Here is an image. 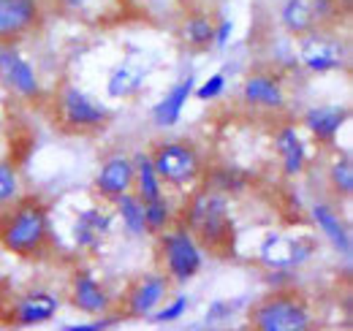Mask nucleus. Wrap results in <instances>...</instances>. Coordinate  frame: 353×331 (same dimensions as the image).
<instances>
[{
	"label": "nucleus",
	"mask_w": 353,
	"mask_h": 331,
	"mask_svg": "<svg viewBox=\"0 0 353 331\" xmlns=\"http://www.w3.org/2000/svg\"><path fill=\"white\" fill-rule=\"evenodd\" d=\"M274 150H277V158H280V168L288 179H296L305 174L307 168V147H305V139L299 136L296 125H280L274 130Z\"/></svg>",
	"instance_id": "aec40b11"
},
{
	"label": "nucleus",
	"mask_w": 353,
	"mask_h": 331,
	"mask_svg": "<svg viewBox=\"0 0 353 331\" xmlns=\"http://www.w3.org/2000/svg\"><path fill=\"white\" fill-rule=\"evenodd\" d=\"M188 310H190V296H185V293H176L174 299H166L150 318L158 323V326H166V323H176V321H182L185 315H188Z\"/></svg>",
	"instance_id": "c756f323"
},
{
	"label": "nucleus",
	"mask_w": 353,
	"mask_h": 331,
	"mask_svg": "<svg viewBox=\"0 0 353 331\" xmlns=\"http://www.w3.org/2000/svg\"><path fill=\"white\" fill-rule=\"evenodd\" d=\"M280 25L294 39H305L307 33H312L315 30V17H312V8H310V0H283Z\"/></svg>",
	"instance_id": "393cba45"
},
{
	"label": "nucleus",
	"mask_w": 353,
	"mask_h": 331,
	"mask_svg": "<svg viewBox=\"0 0 353 331\" xmlns=\"http://www.w3.org/2000/svg\"><path fill=\"white\" fill-rule=\"evenodd\" d=\"M65 11H74V14H79V11H85V6H88V0H57Z\"/></svg>",
	"instance_id": "e433bc0d"
},
{
	"label": "nucleus",
	"mask_w": 353,
	"mask_h": 331,
	"mask_svg": "<svg viewBox=\"0 0 353 331\" xmlns=\"http://www.w3.org/2000/svg\"><path fill=\"white\" fill-rule=\"evenodd\" d=\"M234 39V22L228 17L215 19V36H212V46L215 49H228V43Z\"/></svg>",
	"instance_id": "f704fd0d"
},
{
	"label": "nucleus",
	"mask_w": 353,
	"mask_h": 331,
	"mask_svg": "<svg viewBox=\"0 0 353 331\" xmlns=\"http://www.w3.org/2000/svg\"><path fill=\"white\" fill-rule=\"evenodd\" d=\"M68 301L77 312L82 315H103L114 310V299L106 290V285L88 269H77L71 274V285H68Z\"/></svg>",
	"instance_id": "ddd939ff"
},
{
	"label": "nucleus",
	"mask_w": 353,
	"mask_h": 331,
	"mask_svg": "<svg viewBox=\"0 0 353 331\" xmlns=\"http://www.w3.org/2000/svg\"><path fill=\"white\" fill-rule=\"evenodd\" d=\"M310 8L315 17V28H326L340 17V0H310Z\"/></svg>",
	"instance_id": "72a5a7b5"
},
{
	"label": "nucleus",
	"mask_w": 353,
	"mask_h": 331,
	"mask_svg": "<svg viewBox=\"0 0 353 331\" xmlns=\"http://www.w3.org/2000/svg\"><path fill=\"white\" fill-rule=\"evenodd\" d=\"M318 250V242L302 234V237H291V234H280V231H272L266 234L259 245V263L264 269H302L312 261Z\"/></svg>",
	"instance_id": "9d476101"
},
{
	"label": "nucleus",
	"mask_w": 353,
	"mask_h": 331,
	"mask_svg": "<svg viewBox=\"0 0 353 331\" xmlns=\"http://www.w3.org/2000/svg\"><path fill=\"white\" fill-rule=\"evenodd\" d=\"M112 209H114V220L123 223V228H125L128 237H133V239L147 237V225H144V201H141L133 190L123 193V196H117V199L112 201Z\"/></svg>",
	"instance_id": "b1692460"
},
{
	"label": "nucleus",
	"mask_w": 353,
	"mask_h": 331,
	"mask_svg": "<svg viewBox=\"0 0 353 331\" xmlns=\"http://www.w3.org/2000/svg\"><path fill=\"white\" fill-rule=\"evenodd\" d=\"M41 0H0V46L25 41L41 28Z\"/></svg>",
	"instance_id": "f8f14e48"
},
{
	"label": "nucleus",
	"mask_w": 353,
	"mask_h": 331,
	"mask_svg": "<svg viewBox=\"0 0 353 331\" xmlns=\"http://www.w3.org/2000/svg\"><path fill=\"white\" fill-rule=\"evenodd\" d=\"M242 101L253 109L283 112L288 103V95H285V84L277 74L256 71V74L245 77V82H242Z\"/></svg>",
	"instance_id": "dca6fc26"
},
{
	"label": "nucleus",
	"mask_w": 353,
	"mask_h": 331,
	"mask_svg": "<svg viewBox=\"0 0 353 331\" xmlns=\"http://www.w3.org/2000/svg\"><path fill=\"white\" fill-rule=\"evenodd\" d=\"M193 87H196V77H193V74L182 77V79L152 106V112H150L152 123L158 125V128H174V125L182 120V112H185L188 101L193 98Z\"/></svg>",
	"instance_id": "412c9836"
},
{
	"label": "nucleus",
	"mask_w": 353,
	"mask_h": 331,
	"mask_svg": "<svg viewBox=\"0 0 353 331\" xmlns=\"http://www.w3.org/2000/svg\"><path fill=\"white\" fill-rule=\"evenodd\" d=\"M60 296L46 288H30L0 307V318L17 329H33L52 323L60 312Z\"/></svg>",
	"instance_id": "6e6552de"
},
{
	"label": "nucleus",
	"mask_w": 353,
	"mask_h": 331,
	"mask_svg": "<svg viewBox=\"0 0 353 331\" xmlns=\"http://www.w3.org/2000/svg\"><path fill=\"white\" fill-rule=\"evenodd\" d=\"M299 63L310 74H332L348 66V46L340 36H332L321 28H315L302 39L299 46Z\"/></svg>",
	"instance_id": "9b49d317"
},
{
	"label": "nucleus",
	"mask_w": 353,
	"mask_h": 331,
	"mask_svg": "<svg viewBox=\"0 0 353 331\" xmlns=\"http://www.w3.org/2000/svg\"><path fill=\"white\" fill-rule=\"evenodd\" d=\"M169 296H172V280H169L163 272L139 274L136 280L128 283V288L123 290L117 312H120L125 321H144V318H150Z\"/></svg>",
	"instance_id": "0eeeda50"
},
{
	"label": "nucleus",
	"mask_w": 353,
	"mask_h": 331,
	"mask_svg": "<svg viewBox=\"0 0 353 331\" xmlns=\"http://www.w3.org/2000/svg\"><path fill=\"white\" fill-rule=\"evenodd\" d=\"M54 114L60 128L68 133H98L112 123V112L74 84H63L57 90Z\"/></svg>",
	"instance_id": "423d86ee"
},
{
	"label": "nucleus",
	"mask_w": 353,
	"mask_h": 331,
	"mask_svg": "<svg viewBox=\"0 0 353 331\" xmlns=\"http://www.w3.org/2000/svg\"><path fill=\"white\" fill-rule=\"evenodd\" d=\"M310 217H312L315 228L321 231V237H326V242L348 261L353 255L351 228H348L345 217L337 212V207L329 204V201H315V204L310 207Z\"/></svg>",
	"instance_id": "a211bd4d"
},
{
	"label": "nucleus",
	"mask_w": 353,
	"mask_h": 331,
	"mask_svg": "<svg viewBox=\"0 0 353 331\" xmlns=\"http://www.w3.org/2000/svg\"><path fill=\"white\" fill-rule=\"evenodd\" d=\"M179 36L182 43L196 49V52H204L212 46V36H215V19L210 14H188L182 19V28H179Z\"/></svg>",
	"instance_id": "a878e982"
},
{
	"label": "nucleus",
	"mask_w": 353,
	"mask_h": 331,
	"mask_svg": "<svg viewBox=\"0 0 353 331\" xmlns=\"http://www.w3.org/2000/svg\"><path fill=\"white\" fill-rule=\"evenodd\" d=\"M326 179H329V188L334 196L340 199H351L353 193V163H351V155H337L329 171H326Z\"/></svg>",
	"instance_id": "bb28decb"
},
{
	"label": "nucleus",
	"mask_w": 353,
	"mask_h": 331,
	"mask_svg": "<svg viewBox=\"0 0 353 331\" xmlns=\"http://www.w3.org/2000/svg\"><path fill=\"white\" fill-rule=\"evenodd\" d=\"M147 77H150V66H144L141 57H125L123 63H117L109 71L106 95L114 98V101H131L144 90Z\"/></svg>",
	"instance_id": "6ab92c4d"
},
{
	"label": "nucleus",
	"mask_w": 353,
	"mask_h": 331,
	"mask_svg": "<svg viewBox=\"0 0 353 331\" xmlns=\"http://www.w3.org/2000/svg\"><path fill=\"white\" fill-rule=\"evenodd\" d=\"M176 220L193 231L199 245L215 255H228L234 248V217H231V201L218 190L199 188L188 196Z\"/></svg>",
	"instance_id": "f03ea898"
},
{
	"label": "nucleus",
	"mask_w": 353,
	"mask_h": 331,
	"mask_svg": "<svg viewBox=\"0 0 353 331\" xmlns=\"http://www.w3.org/2000/svg\"><path fill=\"white\" fill-rule=\"evenodd\" d=\"M245 307H248L245 299H215V301H210V307H207V323H210V326L228 323V321L236 318Z\"/></svg>",
	"instance_id": "7c9ffc66"
},
{
	"label": "nucleus",
	"mask_w": 353,
	"mask_h": 331,
	"mask_svg": "<svg viewBox=\"0 0 353 331\" xmlns=\"http://www.w3.org/2000/svg\"><path fill=\"white\" fill-rule=\"evenodd\" d=\"M158 263L172 283L185 285L204 269V248L199 245L193 231L176 220L174 225L158 234Z\"/></svg>",
	"instance_id": "20e7f679"
},
{
	"label": "nucleus",
	"mask_w": 353,
	"mask_h": 331,
	"mask_svg": "<svg viewBox=\"0 0 353 331\" xmlns=\"http://www.w3.org/2000/svg\"><path fill=\"white\" fill-rule=\"evenodd\" d=\"M133 193L150 204V201H158L166 196V185L161 182L155 166H152V158H150V150H141L133 155Z\"/></svg>",
	"instance_id": "4be33fe9"
},
{
	"label": "nucleus",
	"mask_w": 353,
	"mask_h": 331,
	"mask_svg": "<svg viewBox=\"0 0 353 331\" xmlns=\"http://www.w3.org/2000/svg\"><path fill=\"white\" fill-rule=\"evenodd\" d=\"M150 158H152V166L161 177V182L179 188V190L193 188L204 174V161H201L199 147L190 141H182V139L158 141L150 150Z\"/></svg>",
	"instance_id": "39448f33"
},
{
	"label": "nucleus",
	"mask_w": 353,
	"mask_h": 331,
	"mask_svg": "<svg viewBox=\"0 0 353 331\" xmlns=\"http://www.w3.org/2000/svg\"><path fill=\"white\" fill-rule=\"evenodd\" d=\"M266 285L272 290L294 288V272L291 269H266Z\"/></svg>",
	"instance_id": "c9c22d12"
},
{
	"label": "nucleus",
	"mask_w": 353,
	"mask_h": 331,
	"mask_svg": "<svg viewBox=\"0 0 353 331\" xmlns=\"http://www.w3.org/2000/svg\"><path fill=\"white\" fill-rule=\"evenodd\" d=\"M6 304V290H3V283H0V307Z\"/></svg>",
	"instance_id": "4c0bfd02"
},
{
	"label": "nucleus",
	"mask_w": 353,
	"mask_h": 331,
	"mask_svg": "<svg viewBox=\"0 0 353 331\" xmlns=\"http://www.w3.org/2000/svg\"><path fill=\"white\" fill-rule=\"evenodd\" d=\"M92 190L101 201L112 204L117 196L133 190V158L131 155H109L106 161H101L95 179H92Z\"/></svg>",
	"instance_id": "2eb2a0df"
},
{
	"label": "nucleus",
	"mask_w": 353,
	"mask_h": 331,
	"mask_svg": "<svg viewBox=\"0 0 353 331\" xmlns=\"http://www.w3.org/2000/svg\"><path fill=\"white\" fill-rule=\"evenodd\" d=\"M112 228H114V209L103 207V204H92V207L77 212L74 242L85 252H98L103 248V242L112 237Z\"/></svg>",
	"instance_id": "4468645a"
},
{
	"label": "nucleus",
	"mask_w": 353,
	"mask_h": 331,
	"mask_svg": "<svg viewBox=\"0 0 353 331\" xmlns=\"http://www.w3.org/2000/svg\"><path fill=\"white\" fill-rule=\"evenodd\" d=\"M123 321L125 318L117 310H112V312H103V315H92L90 323H65L63 331H109L114 329V326H120Z\"/></svg>",
	"instance_id": "473e14b6"
},
{
	"label": "nucleus",
	"mask_w": 353,
	"mask_h": 331,
	"mask_svg": "<svg viewBox=\"0 0 353 331\" xmlns=\"http://www.w3.org/2000/svg\"><path fill=\"white\" fill-rule=\"evenodd\" d=\"M174 223H176V209L166 201V196L158 199V201L144 204V225H147V234L158 237L161 231H166V228L174 225Z\"/></svg>",
	"instance_id": "cd10ccee"
},
{
	"label": "nucleus",
	"mask_w": 353,
	"mask_h": 331,
	"mask_svg": "<svg viewBox=\"0 0 353 331\" xmlns=\"http://www.w3.org/2000/svg\"><path fill=\"white\" fill-rule=\"evenodd\" d=\"M225 87H228V77L223 74V71H218V74H210L204 82L199 84L196 82V87H193V95L199 98V101H215V98H221L223 92H225Z\"/></svg>",
	"instance_id": "2f4dec72"
},
{
	"label": "nucleus",
	"mask_w": 353,
	"mask_h": 331,
	"mask_svg": "<svg viewBox=\"0 0 353 331\" xmlns=\"http://www.w3.org/2000/svg\"><path fill=\"white\" fill-rule=\"evenodd\" d=\"M248 323L256 331H307L312 329V307L294 288L272 290L250 304Z\"/></svg>",
	"instance_id": "7ed1b4c3"
},
{
	"label": "nucleus",
	"mask_w": 353,
	"mask_h": 331,
	"mask_svg": "<svg viewBox=\"0 0 353 331\" xmlns=\"http://www.w3.org/2000/svg\"><path fill=\"white\" fill-rule=\"evenodd\" d=\"M348 117H351V112H348V106H345V103L310 106L307 112L302 114V128L307 130L318 144L329 147V144H334V141H337V136H340V130L345 128Z\"/></svg>",
	"instance_id": "f3484780"
},
{
	"label": "nucleus",
	"mask_w": 353,
	"mask_h": 331,
	"mask_svg": "<svg viewBox=\"0 0 353 331\" xmlns=\"http://www.w3.org/2000/svg\"><path fill=\"white\" fill-rule=\"evenodd\" d=\"M201 179H204V188L218 190L223 196H236L250 188V174L236 166H215V168L204 171Z\"/></svg>",
	"instance_id": "5701e85b"
},
{
	"label": "nucleus",
	"mask_w": 353,
	"mask_h": 331,
	"mask_svg": "<svg viewBox=\"0 0 353 331\" xmlns=\"http://www.w3.org/2000/svg\"><path fill=\"white\" fill-rule=\"evenodd\" d=\"M0 87L25 103H39L44 98V84L17 43L0 46Z\"/></svg>",
	"instance_id": "1a4fd4ad"
},
{
	"label": "nucleus",
	"mask_w": 353,
	"mask_h": 331,
	"mask_svg": "<svg viewBox=\"0 0 353 331\" xmlns=\"http://www.w3.org/2000/svg\"><path fill=\"white\" fill-rule=\"evenodd\" d=\"M19 199H22V179H19L17 166L0 161V209L11 207Z\"/></svg>",
	"instance_id": "c85d7f7f"
},
{
	"label": "nucleus",
	"mask_w": 353,
	"mask_h": 331,
	"mask_svg": "<svg viewBox=\"0 0 353 331\" xmlns=\"http://www.w3.org/2000/svg\"><path fill=\"white\" fill-rule=\"evenodd\" d=\"M52 214L41 199H19L0 214V245L22 261H41L52 252Z\"/></svg>",
	"instance_id": "f257e3e1"
}]
</instances>
